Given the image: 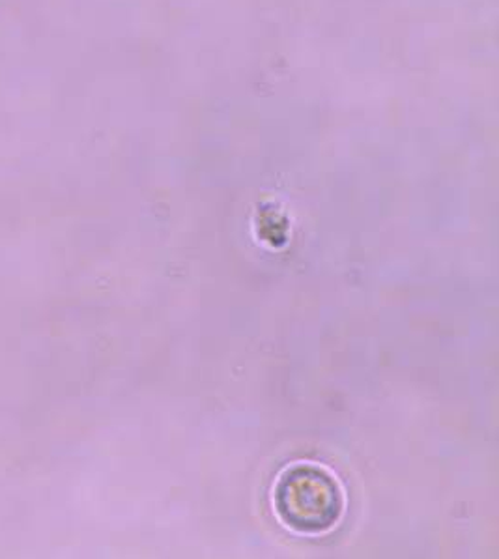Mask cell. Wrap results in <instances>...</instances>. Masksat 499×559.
<instances>
[{
    "label": "cell",
    "mask_w": 499,
    "mask_h": 559,
    "mask_svg": "<svg viewBox=\"0 0 499 559\" xmlns=\"http://www.w3.org/2000/svg\"><path fill=\"white\" fill-rule=\"evenodd\" d=\"M273 511L299 535H324L337 527L346 495L337 475L314 462H296L273 485Z\"/></svg>",
    "instance_id": "obj_1"
}]
</instances>
